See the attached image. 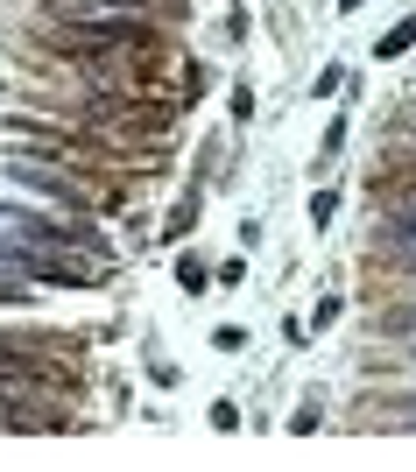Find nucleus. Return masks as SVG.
<instances>
[{
	"instance_id": "obj_1",
	"label": "nucleus",
	"mask_w": 416,
	"mask_h": 472,
	"mask_svg": "<svg viewBox=\"0 0 416 472\" xmlns=\"http://www.w3.org/2000/svg\"><path fill=\"white\" fill-rule=\"evenodd\" d=\"M50 43L57 57H120V50H148L156 28L141 14H50Z\"/></svg>"
},
{
	"instance_id": "obj_2",
	"label": "nucleus",
	"mask_w": 416,
	"mask_h": 472,
	"mask_svg": "<svg viewBox=\"0 0 416 472\" xmlns=\"http://www.w3.org/2000/svg\"><path fill=\"white\" fill-rule=\"evenodd\" d=\"M0 170H7L21 190H36V197H57V204H71V212H85V204H92V190L78 184L71 170H57L50 156H36V148H14V156H0Z\"/></svg>"
},
{
	"instance_id": "obj_3",
	"label": "nucleus",
	"mask_w": 416,
	"mask_h": 472,
	"mask_svg": "<svg viewBox=\"0 0 416 472\" xmlns=\"http://www.w3.org/2000/svg\"><path fill=\"white\" fill-rule=\"evenodd\" d=\"M156 0H57V14H141Z\"/></svg>"
},
{
	"instance_id": "obj_4",
	"label": "nucleus",
	"mask_w": 416,
	"mask_h": 472,
	"mask_svg": "<svg viewBox=\"0 0 416 472\" xmlns=\"http://www.w3.org/2000/svg\"><path fill=\"white\" fill-rule=\"evenodd\" d=\"M177 283L191 289V296H205V283H212V268H205V261H198V254H184V261H177Z\"/></svg>"
},
{
	"instance_id": "obj_5",
	"label": "nucleus",
	"mask_w": 416,
	"mask_h": 472,
	"mask_svg": "<svg viewBox=\"0 0 416 472\" xmlns=\"http://www.w3.org/2000/svg\"><path fill=\"white\" fill-rule=\"evenodd\" d=\"M410 43H416V14H403V21L388 28V43H381V57H403Z\"/></svg>"
},
{
	"instance_id": "obj_6",
	"label": "nucleus",
	"mask_w": 416,
	"mask_h": 472,
	"mask_svg": "<svg viewBox=\"0 0 416 472\" xmlns=\"http://www.w3.org/2000/svg\"><path fill=\"white\" fill-rule=\"evenodd\" d=\"M332 212H339V197H332V190H317V197H311V226H332Z\"/></svg>"
},
{
	"instance_id": "obj_7",
	"label": "nucleus",
	"mask_w": 416,
	"mask_h": 472,
	"mask_svg": "<svg viewBox=\"0 0 416 472\" xmlns=\"http://www.w3.org/2000/svg\"><path fill=\"white\" fill-rule=\"evenodd\" d=\"M0 303H28V289H21V283H7V276H0Z\"/></svg>"
},
{
	"instance_id": "obj_8",
	"label": "nucleus",
	"mask_w": 416,
	"mask_h": 472,
	"mask_svg": "<svg viewBox=\"0 0 416 472\" xmlns=\"http://www.w3.org/2000/svg\"><path fill=\"white\" fill-rule=\"evenodd\" d=\"M339 7H346V14H353V7H367V0H339Z\"/></svg>"
}]
</instances>
